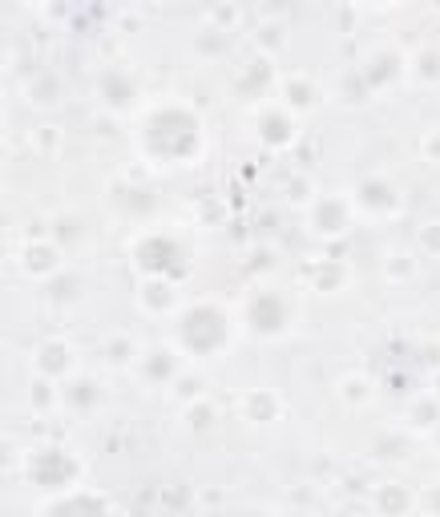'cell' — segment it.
Instances as JSON below:
<instances>
[{"instance_id": "7", "label": "cell", "mask_w": 440, "mask_h": 517, "mask_svg": "<svg viewBox=\"0 0 440 517\" xmlns=\"http://www.w3.org/2000/svg\"><path fill=\"white\" fill-rule=\"evenodd\" d=\"M109 206H114L122 219H150L158 211V194H154L150 182L130 174V178H118L114 186H109Z\"/></svg>"}, {"instance_id": "17", "label": "cell", "mask_w": 440, "mask_h": 517, "mask_svg": "<svg viewBox=\"0 0 440 517\" xmlns=\"http://www.w3.org/2000/svg\"><path fill=\"white\" fill-rule=\"evenodd\" d=\"M279 97H283V106H287L291 114H311V110L323 106V89H319L307 73H287V77L279 81Z\"/></svg>"}, {"instance_id": "32", "label": "cell", "mask_w": 440, "mask_h": 517, "mask_svg": "<svg viewBox=\"0 0 440 517\" xmlns=\"http://www.w3.org/2000/svg\"><path fill=\"white\" fill-rule=\"evenodd\" d=\"M372 380L368 376H344V380H336V396L344 400V404H352V408H360V404H368L372 400Z\"/></svg>"}, {"instance_id": "19", "label": "cell", "mask_w": 440, "mask_h": 517, "mask_svg": "<svg viewBox=\"0 0 440 517\" xmlns=\"http://www.w3.org/2000/svg\"><path fill=\"white\" fill-rule=\"evenodd\" d=\"M412 505H416V497H412V489L404 485V481H380L376 489H372V509H376V517H408L412 513Z\"/></svg>"}, {"instance_id": "5", "label": "cell", "mask_w": 440, "mask_h": 517, "mask_svg": "<svg viewBox=\"0 0 440 517\" xmlns=\"http://www.w3.org/2000/svg\"><path fill=\"white\" fill-rule=\"evenodd\" d=\"M243 324H247V332L259 336V340H279V336L291 328V303H287L279 291L259 287V291H251V299L243 303Z\"/></svg>"}, {"instance_id": "26", "label": "cell", "mask_w": 440, "mask_h": 517, "mask_svg": "<svg viewBox=\"0 0 440 517\" xmlns=\"http://www.w3.org/2000/svg\"><path fill=\"white\" fill-rule=\"evenodd\" d=\"M368 453H372V461L396 465V461H408L412 457V441H408V433H380Z\"/></svg>"}, {"instance_id": "46", "label": "cell", "mask_w": 440, "mask_h": 517, "mask_svg": "<svg viewBox=\"0 0 440 517\" xmlns=\"http://www.w3.org/2000/svg\"><path fill=\"white\" fill-rule=\"evenodd\" d=\"M239 517H275V513H271V509H259V505H255V509H243Z\"/></svg>"}, {"instance_id": "39", "label": "cell", "mask_w": 440, "mask_h": 517, "mask_svg": "<svg viewBox=\"0 0 440 517\" xmlns=\"http://www.w3.org/2000/svg\"><path fill=\"white\" fill-rule=\"evenodd\" d=\"M412 271H416V263H412L404 251H396V255H388V259H384V275H388V279H396V283L412 279Z\"/></svg>"}, {"instance_id": "15", "label": "cell", "mask_w": 440, "mask_h": 517, "mask_svg": "<svg viewBox=\"0 0 440 517\" xmlns=\"http://www.w3.org/2000/svg\"><path fill=\"white\" fill-rule=\"evenodd\" d=\"M61 255H65V251H61L53 239L37 235V239H29V243L21 247V271L33 275V279H53V275L61 271Z\"/></svg>"}, {"instance_id": "33", "label": "cell", "mask_w": 440, "mask_h": 517, "mask_svg": "<svg viewBox=\"0 0 440 517\" xmlns=\"http://www.w3.org/2000/svg\"><path fill=\"white\" fill-rule=\"evenodd\" d=\"M279 267V251L271 247V243H255L251 251H247V259H243V271L247 275H267V271H275Z\"/></svg>"}, {"instance_id": "41", "label": "cell", "mask_w": 440, "mask_h": 517, "mask_svg": "<svg viewBox=\"0 0 440 517\" xmlns=\"http://www.w3.org/2000/svg\"><path fill=\"white\" fill-rule=\"evenodd\" d=\"M174 396L186 400V404L198 400V396H202V376H178V380H174Z\"/></svg>"}, {"instance_id": "47", "label": "cell", "mask_w": 440, "mask_h": 517, "mask_svg": "<svg viewBox=\"0 0 440 517\" xmlns=\"http://www.w3.org/2000/svg\"><path fill=\"white\" fill-rule=\"evenodd\" d=\"M45 13H49V17H65V13H69V5H49Z\"/></svg>"}, {"instance_id": "20", "label": "cell", "mask_w": 440, "mask_h": 517, "mask_svg": "<svg viewBox=\"0 0 440 517\" xmlns=\"http://www.w3.org/2000/svg\"><path fill=\"white\" fill-rule=\"evenodd\" d=\"M138 303L150 316H170V312H178V283L174 279H142Z\"/></svg>"}, {"instance_id": "49", "label": "cell", "mask_w": 440, "mask_h": 517, "mask_svg": "<svg viewBox=\"0 0 440 517\" xmlns=\"http://www.w3.org/2000/svg\"><path fill=\"white\" fill-rule=\"evenodd\" d=\"M432 445H436V449H440V425H436V433H432Z\"/></svg>"}, {"instance_id": "3", "label": "cell", "mask_w": 440, "mask_h": 517, "mask_svg": "<svg viewBox=\"0 0 440 517\" xmlns=\"http://www.w3.org/2000/svg\"><path fill=\"white\" fill-rule=\"evenodd\" d=\"M130 263L142 279H174L190 275V247L174 231H146L130 243Z\"/></svg>"}, {"instance_id": "35", "label": "cell", "mask_w": 440, "mask_h": 517, "mask_svg": "<svg viewBox=\"0 0 440 517\" xmlns=\"http://www.w3.org/2000/svg\"><path fill=\"white\" fill-rule=\"evenodd\" d=\"M408 69H412V77H420V81H440V49H432V45L416 49L412 61H408Z\"/></svg>"}, {"instance_id": "2", "label": "cell", "mask_w": 440, "mask_h": 517, "mask_svg": "<svg viewBox=\"0 0 440 517\" xmlns=\"http://www.w3.org/2000/svg\"><path fill=\"white\" fill-rule=\"evenodd\" d=\"M227 344H231V316L223 303L194 299L174 316V348L182 356H194V360L223 356Z\"/></svg>"}, {"instance_id": "1", "label": "cell", "mask_w": 440, "mask_h": 517, "mask_svg": "<svg viewBox=\"0 0 440 517\" xmlns=\"http://www.w3.org/2000/svg\"><path fill=\"white\" fill-rule=\"evenodd\" d=\"M202 118L186 101H154L138 122V150L154 166H186L202 154Z\"/></svg>"}, {"instance_id": "40", "label": "cell", "mask_w": 440, "mask_h": 517, "mask_svg": "<svg viewBox=\"0 0 440 517\" xmlns=\"http://www.w3.org/2000/svg\"><path fill=\"white\" fill-rule=\"evenodd\" d=\"M416 247H420L424 255H440V219L420 223V231H416Z\"/></svg>"}, {"instance_id": "16", "label": "cell", "mask_w": 440, "mask_h": 517, "mask_svg": "<svg viewBox=\"0 0 440 517\" xmlns=\"http://www.w3.org/2000/svg\"><path fill=\"white\" fill-rule=\"evenodd\" d=\"M138 376H142L146 384H174V380L182 376V356H178V348L158 344V348L142 352V356H138Z\"/></svg>"}, {"instance_id": "27", "label": "cell", "mask_w": 440, "mask_h": 517, "mask_svg": "<svg viewBox=\"0 0 440 517\" xmlns=\"http://www.w3.org/2000/svg\"><path fill=\"white\" fill-rule=\"evenodd\" d=\"M61 251H69V247H77L81 239H85V223H81V215H73V211H65V215H57L53 219V235H49Z\"/></svg>"}, {"instance_id": "6", "label": "cell", "mask_w": 440, "mask_h": 517, "mask_svg": "<svg viewBox=\"0 0 440 517\" xmlns=\"http://www.w3.org/2000/svg\"><path fill=\"white\" fill-rule=\"evenodd\" d=\"M142 97V85H138V73L130 65H105L97 73V101L105 114H130Z\"/></svg>"}, {"instance_id": "28", "label": "cell", "mask_w": 440, "mask_h": 517, "mask_svg": "<svg viewBox=\"0 0 440 517\" xmlns=\"http://www.w3.org/2000/svg\"><path fill=\"white\" fill-rule=\"evenodd\" d=\"M336 97L344 101V106H364V101L372 97V89H368V81H364L360 69H348V73L336 81Z\"/></svg>"}, {"instance_id": "22", "label": "cell", "mask_w": 440, "mask_h": 517, "mask_svg": "<svg viewBox=\"0 0 440 517\" xmlns=\"http://www.w3.org/2000/svg\"><path fill=\"white\" fill-rule=\"evenodd\" d=\"M61 404L73 408V412H93V408L101 404V384H97V376L77 372V376L61 380Z\"/></svg>"}, {"instance_id": "24", "label": "cell", "mask_w": 440, "mask_h": 517, "mask_svg": "<svg viewBox=\"0 0 440 517\" xmlns=\"http://www.w3.org/2000/svg\"><path fill=\"white\" fill-rule=\"evenodd\" d=\"M81 291H85V279H81V271H73V267H61L53 279H45V303H53V307L77 303Z\"/></svg>"}, {"instance_id": "9", "label": "cell", "mask_w": 440, "mask_h": 517, "mask_svg": "<svg viewBox=\"0 0 440 517\" xmlns=\"http://www.w3.org/2000/svg\"><path fill=\"white\" fill-rule=\"evenodd\" d=\"M360 73H364L368 89H372V93H380V89L400 85V77L408 73V57H404L396 45H380V49H372V53L364 57Z\"/></svg>"}, {"instance_id": "44", "label": "cell", "mask_w": 440, "mask_h": 517, "mask_svg": "<svg viewBox=\"0 0 440 517\" xmlns=\"http://www.w3.org/2000/svg\"><path fill=\"white\" fill-rule=\"evenodd\" d=\"M424 154L428 158H440V134H424Z\"/></svg>"}, {"instance_id": "48", "label": "cell", "mask_w": 440, "mask_h": 517, "mask_svg": "<svg viewBox=\"0 0 440 517\" xmlns=\"http://www.w3.org/2000/svg\"><path fill=\"white\" fill-rule=\"evenodd\" d=\"M432 396H440V372L432 376Z\"/></svg>"}, {"instance_id": "34", "label": "cell", "mask_w": 440, "mask_h": 517, "mask_svg": "<svg viewBox=\"0 0 440 517\" xmlns=\"http://www.w3.org/2000/svg\"><path fill=\"white\" fill-rule=\"evenodd\" d=\"M61 400V388H57V380H45V376H37L33 384H29V408L33 412H53V404Z\"/></svg>"}, {"instance_id": "25", "label": "cell", "mask_w": 440, "mask_h": 517, "mask_svg": "<svg viewBox=\"0 0 440 517\" xmlns=\"http://www.w3.org/2000/svg\"><path fill=\"white\" fill-rule=\"evenodd\" d=\"M25 97L33 101V106H41V110L61 106V97H65V81H61L53 69H41V73H33V77H29Z\"/></svg>"}, {"instance_id": "13", "label": "cell", "mask_w": 440, "mask_h": 517, "mask_svg": "<svg viewBox=\"0 0 440 517\" xmlns=\"http://www.w3.org/2000/svg\"><path fill=\"white\" fill-rule=\"evenodd\" d=\"M271 89H275V65H271V57H263V53L247 57V61L239 65V73H235V93H239L243 101H259V97H267Z\"/></svg>"}, {"instance_id": "12", "label": "cell", "mask_w": 440, "mask_h": 517, "mask_svg": "<svg viewBox=\"0 0 440 517\" xmlns=\"http://www.w3.org/2000/svg\"><path fill=\"white\" fill-rule=\"evenodd\" d=\"M41 517H114V509H109V501L97 489H69L53 497L41 509Z\"/></svg>"}, {"instance_id": "8", "label": "cell", "mask_w": 440, "mask_h": 517, "mask_svg": "<svg viewBox=\"0 0 440 517\" xmlns=\"http://www.w3.org/2000/svg\"><path fill=\"white\" fill-rule=\"evenodd\" d=\"M307 223H311V235L319 239H340L352 227V202L344 194H319L307 211Z\"/></svg>"}, {"instance_id": "31", "label": "cell", "mask_w": 440, "mask_h": 517, "mask_svg": "<svg viewBox=\"0 0 440 517\" xmlns=\"http://www.w3.org/2000/svg\"><path fill=\"white\" fill-rule=\"evenodd\" d=\"M255 45H259V53H263V57H267V53H275V49H283V45H287V25H283V21H275V17L259 21V25H255Z\"/></svg>"}, {"instance_id": "43", "label": "cell", "mask_w": 440, "mask_h": 517, "mask_svg": "<svg viewBox=\"0 0 440 517\" xmlns=\"http://www.w3.org/2000/svg\"><path fill=\"white\" fill-rule=\"evenodd\" d=\"M424 509H428V517H440V485H428V493H424Z\"/></svg>"}, {"instance_id": "23", "label": "cell", "mask_w": 440, "mask_h": 517, "mask_svg": "<svg viewBox=\"0 0 440 517\" xmlns=\"http://www.w3.org/2000/svg\"><path fill=\"white\" fill-rule=\"evenodd\" d=\"M404 425H408V433H436V425H440V396L424 392V396L408 400Z\"/></svg>"}, {"instance_id": "10", "label": "cell", "mask_w": 440, "mask_h": 517, "mask_svg": "<svg viewBox=\"0 0 440 517\" xmlns=\"http://www.w3.org/2000/svg\"><path fill=\"white\" fill-rule=\"evenodd\" d=\"M255 138L267 146V150H287L295 138H299V126H295V114L287 106H263L255 114Z\"/></svg>"}, {"instance_id": "42", "label": "cell", "mask_w": 440, "mask_h": 517, "mask_svg": "<svg viewBox=\"0 0 440 517\" xmlns=\"http://www.w3.org/2000/svg\"><path fill=\"white\" fill-rule=\"evenodd\" d=\"M33 142H37V150L49 154V150L61 146V130H57V126H37V130H33Z\"/></svg>"}, {"instance_id": "18", "label": "cell", "mask_w": 440, "mask_h": 517, "mask_svg": "<svg viewBox=\"0 0 440 517\" xmlns=\"http://www.w3.org/2000/svg\"><path fill=\"white\" fill-rule=\"evenodd\" d=\"M33 368H37V376H45V380H69L73 348H69L65 340H41L37 352H33Z\"/></svg>"}, {"instance_id": "30", "label": "cell", "mask_w": 440, "mask_h": 517, "mask_svg": "<svg viewBox=\"0 0 440 517\" xmlns=\"http://www.w3.org/2000/svg\"><path fill=\"white\" fill-rule=\"evenodd\" d=\"M190 45H194L198 57H223L227 53V33L214 29V25H202V29H194Z\"/></svg>"}, {"instance_id": "14", "label": "cell", "mask_w": 440, "mask_h": 517, "mask_svg": "<svg viewBox=\"0 0 440 517\" xmlns=\"http://www.w3.org/2000/svg\"><path fill=\"white\" fill-rule=\"evenodd\" d=\"M303 279H307V287L319 291V295H336V291L348 287L352 271H348V263L336 259V255H319V259H311V263L303 267Z\"/></svg>"}, {"instance_id": "36", "label": "cell", "mask_w": 440, "mask_h": 517, "mask_svg": "<svg viewBox=\"0 0 440 517\" xmlns=\"http://www.w3.org/2000/svg\"><path fill=\"white\" fill-rule=\"evenodd\" d=\"M134 356H138V348H134V340H130V336H109V340H105V360L114 364V368L130 364Z\"/></svg>"}, {"instance_id": "4", "label": "cell", "mask_w": 440, "mask_h": 517, "mask_svg": "<svg viewBox=\"0 0 440 517\" xmlns=\"http://www.w3.org/2000/svg\"><path fill=\"white\" fill-rule=\"evenodd\" d=\"M81 473H85L81 457H77L73 449H65V445H37V449L25 457V481H29L33 489L49 493V497H61V493L77 489Z\"/></svg>"}, {"instance_id": "45", "label": "cell", "mask_w": 440, "mask_h": 517, "mask_svg": "<svg viewBox=\"0 0 440 517\" xmlns=\"http://www.w3.org/2000/svg\"><path fill=\"white\" fill-rule=\"evenodd\" d=\"M336 21H340V25H352V21H356V9H352V5H340V9H336Z\"/></svg>"}, {"instance_id": "38", "label": "cell", "mask_w": 440, "mask_h": 517, "mask_svg": "<svg viewBox=\"0 0 440 517\" xmlns=\"http://www.w3.org/2000/svg\"><path fill=\"white\" fill-rule=\"evenodd\" d=\"M239 17H243V9H239V5H231V0H223V5H210V25H214V29H223V33H227Z\"/></svg>"}, {"instance_id": "21", "label": "cell", "mask_w": 440, "mask_h": 517, "mask_svg": "<svg viewBox=\"0 0 440 517\" xmlns=\"http://www.w3.org/2000/svg\"><path fill=\"white\" fill-rule=\"evenodd\" d=\"M239 412H243V421H251V425H271V421H279L283 400L271 388H247L243 400H239Z\"/></svg>"}, {"instance_id": "37", "label": "cell", "mask_w": 440, "mask_h": 517, "mask_svg": "<svg viewBox=\"0 0 440 517\" xmlns=\"http://www.w3.org/2000/svg\"><path fill=\"white\" fill-rule=\"evenodd\" d=\"M283 194H287V202H315L311 198V174H303V170H295V174H287V182H283Z\"/></svg>"}, {"instance_id": "11", "label": "cell", "mask_w": 440, "mask_h": 517, "mask_svg": "<svg viewBox=\"0 0 440 517\" xmlns=\"http://www.w3.org/2000/svg\"><path fill=\"white\" fill-rule=\"evenodd\" d=\"M352 198H356V206L360 211H368V215H376V219H384V215H396L400 211V190L388 182V178H380V174H368V178H360L356 182V190H352Z\"/></svg>"}, {"instance_id": "29", "label": "cell", "mask_w": 440, "mask_h": 517, "mask_svg": "<svg viewBox=\"0 0 440 517\" xmlns=\"http://www.w3.org/2000/svg\"><path fill=\"white\" fill-rule=\"evenodd\" d=\"M214 421H218L214 400L198 396V400H190V404H186V429H190V433H210V429H214Z\"/></svg>"}]
</instances>
